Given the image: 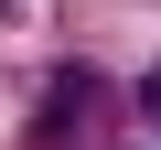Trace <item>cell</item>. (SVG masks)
<instances>
[{"label": "cell", "instance_id": "cell-1", "mask_svg": "<svg viewBox=\"0 0 161 150\" xmlns=\"http://www.w3.org/2000/svg\"><path fill=\"white\" fill-rule=\"evenodd\" d=\"M140 118H150V129H161V64H150V75H140Z\"/></svg>", "mask_w": 161, "mask_h": 150}]
</instances>
